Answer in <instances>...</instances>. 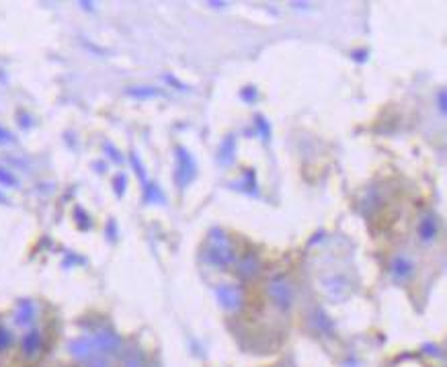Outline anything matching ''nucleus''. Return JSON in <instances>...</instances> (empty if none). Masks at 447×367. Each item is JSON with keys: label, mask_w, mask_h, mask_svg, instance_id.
<instances>
[{"label": "nucleus", "mask_w": 447, "mask_h": 367, "mask_svg": "<svg viewBox=\"0 0 447 367\" xmlns=\"http://www.w3.org/2000/svg\"><path fill=\"white\" fill-rule=\"evenodd\" d=\"M203 259L205 262H210L214 267H222V269L236 262L232 240L224 230L215 228L210 232V236L205 240V248H203Z\"/></svg>", "instance_id": "1"}, {"label": "nucleus", "mask_w": 447, "mask_h": 367, "mask_svg": "<svg viewBox=\"0 0 447 367\" xmlns=\"http://www.w3.org/2000/svg\"><path fill=\"white\" fill-rule=\"evenodd\" d=\"M267 296L279 310L287 312V310L293 306L296 289H293L291 281L287 280L286 275H275V277H271L267 283Z\"/></svg>", "instance_id": "2"}, {"label": "nucleus", "mask_w": 447, "mask_h": 367, "mask_svg": "<svg viewBox=\"0 0 447 367\" xmlns=\"http://www.w3.org/2000/svg\"><path fill=\"white\" fill-rule=\"evenodd\" d=\"M89 336L92 339V345H95V349H97L99 355H105V357L113 359L115 355H119L122 349H124L122 336L115 331H111V329H97Z\"/></svg>", "instance_id": "3"}, {"label": "nucleus", "mask_w": 447, "mask_h": 367, "mask_svg": "<svg viewBox=\"0 0 447 367\" xmlns=\"http://www.w3.org/2000/svg\"><path fill=\"white\" fill-rule=\"evenodd\" d=\"M215 297L217 304L226 310V312H238L244 306V289L236 283H224L215 287Z\"/></svg>", "instance_id": "4"}, {"label": "nucleus", "mask_w": 447, "mask_h": 367, "mask_svg": "<svg viewBox=\"0 0 447 367\" xmlns=\"http://www.w3.org/2000/svg\"><path fill=\"white\" fill-rule=\"evenodd\" d=\"M66 351H68V355H70L72 359H74L76 363H80V366H85L87 361L92 359V357L99 355L97 349H95V345H92V339H90L89 334H87V336H76V339L68 341Z\"/></svg>", "instance_id": "5"}, {"label": "nucleus", "mask_w": 447, "mask_h": 367, "mask_svg": "<svg viewBox=\"0 0 447 367\" xmlns=\"http://www.w3.org/2000/svg\"><path fill=\"white\" fill-rule=\"evenodd\" d=\"M197 173L195 160L191 158V154L185 150V148H177V169H175V179H177V185L181 189H185Z\"/></svg>", "instance_id": "6"}, {"label": "nucleus", "mask_w": 447, "mask_h": 367, "mask_svg": "<svg viewBox=\"0 0 447 367\" xmlns=\"http://www.w3.org/2000/svg\"><path fill=\"white\" fill-rule=\"evenodd\" d=\"M390 275L396 283H409L414 277V261L409 255H396L390 262Z\"/></svg>", "instance_id": "7"}, {"label": "nucleus", "mask_w": 447, "mask_h": 367, "mask_svg": "<svg viewBox=\"0 0 447 367\" xmlns=\"http://www.w3.org/2000/svg\"><path fill=\"white\" fill-rule=\"evenodd\" d=\"M43 349V334L37 329H29L21 339V353L25 359H37Z\"/></svg>", "instance_id": "8"}, {"label": "nucleus", "mask_w": 447, "mask_h": 367, "mask_svg": "<svg viewBox=\"0 0 447 367\" xmlns=\"http://www.w3.org/2000/svg\"><path fill=\"white\" fill-rule=\"evenodd\" d=\"M36 316H37L36 302L23 299V302H18L17 310H15V324L21 326V329H27V326H31V324L36 322Z\"/></svg>", "instance_id": "9"}, {"label": "nucleus", "mask_w": 447, "mask_h": 367, "mask_svg": "<svg viewBox=\"0 0 447 367\" xmlns=\"http://www.w3.org/2000/svg\"><path fill=\"white\" fill-rule=\"evenodd\" d=\"M437 232H439V220H437V216H435V213L423 216V220H421V224H419V238H421V243H423V245L435 243Z\"/></svg>", "instance_id": "10"}, {"label": "nucleus", "mask_w": 447, "mask_h": 367, "mask_svg": "<svg viewBox=\"0 0 447 367\" xmlns=\"http://www.w3.org/2000/svg\"><path fill=\"white\" fill-rule=\"evenodd\" d=\"M236 269H238V275L242 280H249V277H254L261 271V261L254 255H244L242 259L236 261Z\"/></svg>", "instance_id": "11"}, {"label": "nucleus", "mask_w": 447, "mask_h": 367, "mask_svg": "<svg viewBox=\"0 0 447 367\" xmlns=\"http://www.w3.org/2000/svg\"><path fill=\"white\" fill-rule=\"evenodd\" d=\"M126 92L129 97H136V99H156V97H162V95H164L161 88L154 87H134L127 88Z\"/></svg>", "instance_id": "12"}, {"label": "nucleus", "mask_w": 447, "mask_h": 367, "mask_svg": "<svg viewBox=\"0 0 447 367\" xmlns=\"http://www.w3.org/2000/svg\"><path fill=\"white\" fill-rule=\"evenodd\" d=\"M232 158H234V140L232 138H228V140L220 146V150H217V160H220L222 164H230V162H232Z\"/></svg>", "instance_id": "13"}, {"label": "nucleus", "mask_w": 447, "mask_h": 367, "mask_svg": "<svg viewBox=\"0 0 447 367\" xmlns=\"http://www.w3.org/2000/svg\"><path fill=\"white\" fill-rule=\"evenodd\" d=\"M146 203H164V195L156 185H146V195H144Z\"/></svg>", "instance_id": "14"}, {"label": "nucleus", "mask_w": 447, "mask_h": 367, "mask_svg": "<svg viewBox=\"0 0 447 367\" xmlns=\"http://www.w3.org/2000/svg\"><path fill=\"white\" fill-rule=\"evenodd\" d=\"M13 343H15L13 332L9 331L4 324H0V353H4V351L11 349V347H13Z\"/></svg>", "instance_id": "15"}, {"label": "nucleus", "mask_w": 447, "mask_h": 367, "mask_svg": "<svg viewBox=\"0 0 447 367\" xmlns=\"http://www.w3.org/2000/svg\"><path fill=\"white\" fill-rule=\"evenodd\" d=\"M0 185H2V187H9V189H11V187H17L18 179L13 175L11 171H6L4 166H0Z\"/></svg>", "instance_id": "16"}, {"label": "nucleus", "mask_w": 447, "mask_h": 367, "mask_svg": "<svg viewBox=\"0 0 447 367\" xmlns=\"http://www.w3.org/2000/svg\"><path fill=\"white\" fill-rule=\"evenodd\" d=\"M82 367H115L113 359L111 357H105V355H97L92 357L90 361H87Z\"/></svg>", "instance_id": "17"}, {"label": "nucleus", "mask_w": 447, "mask_h": 367, "mask_svg": "<svg viewBox=\"0 0 447 367\" xmlns=\"http://www.w3.org/2000/svg\"><path fill=\"white\" fill-rule=\"evenodd\" d=\"M124 367H154V366H150L142 355H129L126 359V363H124Z\"/></svg>", "instance_id": "18"}, {"label": "nucleus", "mask_w": 447, "mask_h": 367, "mask_svg": "<svg viewBox=\"0 0 447 367\" xmlns=\"http://www.w3.org/2000/svg\"><path fill=\"white\" fill-rule=\"evenodd\" d=\"M15 134L11 129H6L4 125H0V146H9V144H15Z\"/></svg>", "instance_id": "19"}, {"label": "nucleus", "mask_w": 447, "mask_h": 367, "mask_svg": "<svg viewBox=\"0 0 447 367\" xmlns=\"http://www.w3.org/2000/svg\"><path fill=\"white\" fill-rule=\"evenodd\" d=\"M126 185H127L126 176H124V175L115 176V181H113V187H115V191H117V195H124V191H126Z\"/></svg>", "instance_id": "20"}, {"label": "nucleus", "mask_w": 447, "mask_h": 367, "mask_svg": "<svg viewBox=\"0 0 447 367\" xmlns=\"http://www.w3.org/2000/svg\"><path fill=\"white\" fill-rule=\"evenodd\" d=\"M437 103H439V113L443 115V113H446V109H447V105H446V90H439V92H437Z\"/></svg>", "instance_id": "21"}, {"label": "nucleus", "mask_w": 447, "mask_h": 367, "mask_svg": "<svg viewBox=\"0 0 447 367\" xmlns=\"http://www.w3.org/2000/svg\"><path fill=\"white\" fill-rule=\"evenodd\" d=\"M131 164H134V169L138 171V175H140L144 179V175H146V173H144V166H142V162H140V158L136 156V154L131 156Z\"/></svg>", "instance_id": "22"}, {"label": "nucleus", "mask_w": 447, "mask_h": 367, "mask_svg": "<svg viewBox=\"0 0 447 367\" xmlns=\"http://www.w3.org/2000/svg\"><path fill=\"white\" fill-rule=\"evenodd\" d=\"M257 122H259V129H261V134H263V138L267 140V138H269V127H267V123H265V119H261V117H259Z\"/></svg>", "instance_id": "23"}, {"label": "nucleus", "mask_w": 447, "mask_h": 367, "mask_svg": "<svg viewBox=\"0 0 447 367\" xmlns=\"http://www.w3.org/2000/svg\"><path fill=\"white\" fill-rule=\"evenodd\" d=\"M80 9H87L89 13H92V9H95V4H92V2H80Z\"/></svg>", "instance_id": "24"}, {"label": "nucleus", "mask_w": 447, "mask_h": 367, "mask_svg": "<svg viewBox=\"0 0 447 367\" xmlns=\"http://www.w3.org/2000/svg\"><path fill=\"white\" fill-rule=\"evenodd\" d=\"M210 6H214V9H222V6H224V2H210Z\"/></svg>", "instance_id": "25"}]
</instances>
